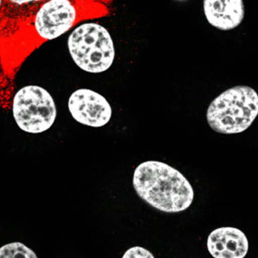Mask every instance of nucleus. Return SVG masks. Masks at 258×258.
Returning a JSON list of instances; mask_svg holds the SVG:
<instances>
[{
    "label": "nucleus",
    "instance_id": "1",
    "mask_svg": "<svg viewBox=\"0 0 258 258\" xmlns=\"http://www.w3.org/2000/svg\"><path fill=\"white\" fill-rule=\"evenodd\" d=\"M133 187L141 199L165 213L183 212L194 201V189L187 179L162 162L140 164L134 172Z\"/></svg>",
    "mask_w": 258,
    "mask_h": 258
},
{
    "label": "nucleus",
    "instance_id": "2",
    "mask_svg": "<svg viewBox=\"0 0 258 258\" xmlns=\"http://www.w3.org/2000/svg\"><path fill=\"white\" fill-rule=\"evenodd\" d=\"M110 14L108 4L98 0H45L30 13L33 50L60 37L83 21Z\"/></svg>",
    "mask_w": 258,
    "mask_h": 258
},
{
    "label": "nucleus",
    "instance_id": "3",
    "mask_svg": "<svg viewBox=\"0 0 258 258\" xmlns=\"http://www.w3.org/2000/svg\"><path fill=\"white\" fill-rule=\"evenodd\" d=\"M258 115V95L250 86L230 88L209 105L206 118L212 130L223 134L245 131Z\"/></svg>",
    "mask_w": 258,
    "mask_h": 258
},
{
    "label": "nucleus",
    "instance_id": "4",
    "mask_svg": "<svg viewBox=\"0 0 258 258\" xmlns=\"http://www.w3.org/2000/svg\"><path fill=\"white\" fill-rule=\"evenodd\" d=\"M68 48L77 67L89 74H101L114 62V42L108 30L98 23L76 27L68 39Z\"/></svg>",
    "mask_w": 258,
    "mask_h": 258
},
{
    "label": "nucleus",
    "instance_id": "5",
    "mask_svg": "<svg viewBox=\"0 0 258 258\" xmlns=\"http://www.w3.org/2000/svg\"><path fill=\"white\" fill-rule=\"evenodd\" d=\"M15 122L26 133H43L49 130L57 117V108L51 94L39 86L20 89L12 101Z\"/></svg>",
    "mask_w": 258,
    "mask_h": 258
},
{
    "label": "nucleus",
    "instance_id": "6",
    "mask_svg": "<svg viewBox=\"0 0 258 258\" xmlns=\"http://www.w3.org/2000/svg\"><path fill=\"white\" fill-rule=\"evenodd\" d=\"M68 109L76 121L92 127H104L113 113L105 97L89 89L74 91L70 96Z\"/></svg>",
    "mask_w": 258,
    "mask_h": 258
},
{
    "label": "nucleus",
    "instance_id": "7",
    "mask_svg": "<svg viewBox=\"0 0 258 258\" xmlns=\"http://www.w3.org/2000/svg\"><path fill=\"white\" fill-rule=\"evenodd\" d=\"M207 248L215 258H243L248 253L249 245L242 230L234 227H221L209 235Z\"/></svg>",
    "mask_w": 258,
    "mask_h": 258
},
{
    "label": "nucleus",
    "instance_id": "8",
    "mask_svg": "<svg viewBox=\"0 0 258 258\" xmlns=\"http://www.w3.org/2000/svg\"><path fill=\"white\" fill-rule=\"evenodd\" d=\"M205 16L218 30H233L243 21V0H203Z\"/></svg>",
    "mask_w": 258,
    "mask_h": 258
},
{
    "label": "nucleus",
    "instance_id": "9",
    "mask_svg": "<svg viewBox=\"0 0 258 258\" xmlns=\"http://www.w3.org/2000/svg\"><path fill=\"white\" fill-rule=\"evenodd\" d=\"M44 1L45 0H5V7L0 18L3 17L5 18L9 15L11 16L12 15H17L18 12H23L24 9H29V7L33 8L32 9L33 10ZM98 1L104 2L109 5L113 0H98Z\"/></svg>",
    "mask_w": 258,
    "mask_h": 258
},
{
    "label": "nucleus",
    "instance_id": "10",
    "mask_svg": "<svg viewBox=\"0 0 258 258\" xmlns=\"http://www.w3.org/2000/svg\"><path fill=\"white\" fill-rule=\"evenodd\" d=\"M37 258L36 253L21 242H12L0 248V258Z\"/></svg>",
    "mask_w": 258,
    "mask_h": 258
},
{
    "label": "nucleus",
    "instance_id": "11",
    "mask_svg": "<svg viewBox=\"0 0 258 258\" xmlns=\"http://www.w3.org/2000/svg\"><path fill=\"white\" fill-rule=\"evenodd\" d=\"M122 257H151L154 258V255L151 252L142 247L135 246L130 248L122 256Z\"/></svg>",
    "mask_w": 258,
    "mask_h": 258
},
{
    "label": "nucleus",
    "instance_id": "12",
    "mask_svg": "<svg viewBox=\"0 0 258 258\" xmlns=\"http://www.w3.org/2000/svg\"><path fill=\"white\" fill-rule=\"evenodd\" d=\"M9 82L6 80L4 74L0 73V101H3L7 96L9 91Z\"/></svg>",
    "mask_w": 258,
    "mask_h": 258
},
{
    "label": "nucleus",
    "instance_id": "13",
    "mask_svg": "<svg viewBox=\"0 0 258 258\" xmlns=\"http://www.w3.org/2000/svg\"><path fill=\"white\" fill-rule=\"evenodd\" d=\"M5 7V0H0V16L3 13Z\"/></svg>",
    "mask_w": 258,
    "mask_h": 258
},
{
    "label": "nucleus",
    "instance_id": "14",
    "mask_svg": "<svg viewBox=\"0 0 258 258\" xmlns=\"http://www.w3.org/2000/svg\"><path fill=\"white\" fill-rule=\"evenodd\" d=\"M176 1L183 2V1H186V0H176Z\"/></svg>",
    "mask_w": 258,
    "mask_h": 258
}]
</instances>
